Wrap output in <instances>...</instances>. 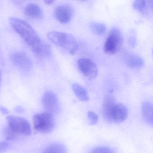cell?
Here are the masks:
<instances>
[{
	"label": "cell",
	"mask_w": 153,
	"mask_h": 153,
	"mask_svg": "<svg viewBox=\"0 0 153 153\" xmlns=\"http://www.w3.org/2000/svg\"><path fill=\"white\" fill-rule=\"evenodd\" d=\"M102 114L108 123H120L127 118L128 110L124 104L117 103L113 95L108 94L103 101Z\"/></svg>",
	"instance_id": "cell-2"
},
{
	"label": "cell",
	"mask_w": 153,
	"mask_h": 153,
	"mask_svg": "<svg viewBox=\"0 0 153 153\" xmlns=\"http://www.w3.org/2000/svg\"><path fill=\"white\" fill-rule=\"evenodd\" d=\"M90 26L92 31L98 36H103L107 31L106 25L100 22H91Z\"/></svg>",
	"instance_id": "cell-16"
},
{
	"label": "cell",
	"mask_w": 153,
	"mask_h": 153,
	"mask_svg": "<svg viewBox=\"0 0 153 153\" xmlns=\"http://www.w3.org/2000/svg\"><path fill=\"white\" fill-rule=\"evenodd\" d=\"M48 39L57 47L74 55L79 48L78 42L74 36L69 33L53 31L47 34Z\"/></svg>",
	"instance_id": "cell-3"
},
{
	"label": "cell",
	"mask_w": 153,
	"mask_h": 153,
	"mask_svg": "<svg viewBox=\"0 0 153 153\" xmlns=\"http://www.w3.org/2000/svg\"><path fill=\"white\" fill-rule=\"evenodd\" d=\"M123 43V36L121 30L117 27H113L110 30L105 41L103 51L107 54H115L119 51Z\"/></svg>",
	"instance_id": "cell-4"
},
{
	"label": "cell",
	"mask_w": 153,
	"mask_h": 153,
	"mask_svg": "<svg viewBox=\"0 0 153 153\" xmlns=\"http://www.w3.org/2000/svg\"><path fill=\"white\" fill-rule=\"evenodd\" d=\"M87 117L91 125L97 124L98 121V116L93 111H89L87 113Z\"/></svg>",
	"instance_id": "cell-19"
},
{
	"label": "cell",
	"mask_w": 153,
	"mask_h": 153,
	"mask_svg": "<svg viewBox=\"0 0 153 153\" xmlns=\"http://www.w3.org/2000/svg\"><path fill=\"white\" fill-rule=\"evenodd\" d=\"M122 56L126 64L130 68L140 69L144 65L143 59L141 56L132 52L125 51Z\"/></svg>",
	"instance_id": "cell-11"
},
{
	"label": "cell",
	"mask_w": 153,
	"mask_h": 153,
	"mask_svg": "<svg viewBox=\"0 0 153 153\" xmlns=\"http://www.w3.org/2000/svg\"><path fill=\"white\" fill-rule=\"evenodd\" d=\"M142 114L146 122L153 126V105L149 102H144L142 105Z\"/></svg>",
	"instance_id": "cell-13"
},
{
	"label": "cell",
	"mask_w": 153,
	"mask_h": 153,
	"mask_svg": "<svg viewBox=\"0 0 153 153\" xmlns=\"http://www.w3.org/2000/svg\"><path fill=\"white\" fill-rule=\"evenodd\" d=\"M65 146L60 143H54L46 147L43 153H66Z\"/></svg>",
	"instance_id": "cell-15"
},
{
	"label": "cell",
	"mask_w": 153,
	"mask_h": 153,
	"mask_svg": "<svg viewBox=\"0 0 153 153\" xmlns=\"http://www.w3.org/2000/svg\"><path fill=\"white\" fill-rule=\"evenodd\" d=\"M2 76L1 72V70H0V85H1V82Z\"/></svg>",
	"instance_id": "cell-25"
},
{
	"label": "cell",
	"mask_w": 153,
	"mask_h": 153,
	"mask_svg": "<svg viewBox=\"0 0 153 153\" xmlns=\"http://www.w3.org/2000/svg\"><path fill=\"white\" fill-rule=\"evenodd\" d=\"M72 88L78 100L81 101H88L89 95L86 89L81 85L77 83L73 84Z\"/></svg>",
	"instance_id": "cell-14"
},
{
	"label": "cell",
	"mask_w": 153,
	"mask_h": 153,
	"mask_svg": "<svg viewBox=\"0 0 153 153\" xmlns=\"http://www.w3.org/2000/svg\"><path fill=\"white\" fill-rule=\"evenodd\" d=\"M129 44L132 46L134 47L135 45V39L134 37H131L129 40Z\"/></svg>",
	"instance_id": "cell-20"
},
{
	"label": "cell",
	"mask_w": 153,
	"mask_h": 153,
	"mask_svg": "<svg viewBox=\"0 0 153 153\" xmlns=\"http://www.w3.org/2000/svg\"><path fill=\"white\" fill-rule=\"evenodd\" d=\"M73 14L72 8L68 4H62L56 8L54 16L56 19L62 24H66L71 19Z\"/></svg>",
	"instance_id": "cell-10"
},
{
	"label": "cell",
	"mask_w": 153,
	"mask_h": 153,
	"mask_svg": "<svg viewBox=\"0 0 153 153\" xmlns=\"http://www.w3.org/2000/svg\"><path fill=\"white\" fill-rule=\"evenodd\" d=\"M34 128L37 132L49 134L53 130L55 126L53 114L46 112L36 114L33 117Z\"/></svg>",
	"instance_id": "cell-5"
},
{
	"label": "cell",
	"mask_w": 153,
	"mask_h": 153,
	"mask_svg": "<svg viewBox=\"0 0 153 153\" xmlns=\"http://www.w3.org/2000/svg\"><path fill=\"white\" fill-rule=\"evenodd\" d=\"M0 111L3 114H7L8 113V110L4 108V107H0Z\"/></svg>",
	"instance_id": "cell-21"
},
{
	"label": "cell",
	"mask_w": 153,
	"mask_h": 153,
	"mask_svg": "<svg viewBox=\"0 0 153 153\" xmlns=\"http://www.w3.org/2000/svg\"><path fill=\"white\" fill-rule=\"evenodd\" d=\"M77 65L80 72L86 78L92 79L97 76L98 70L97 65L90 58H80L77 61Z\"/></svg>",
	"instance_id": "cell-7"
},
{
	"label": "cell",
	"mask_w": 153,
	"mask_h": 153,
	"mask_svg": "<svg viewBox=\"0 0 153 153\" xmlns=\"http://www.w3.org/2000/svg\"><path fill=\"white\" fill-rule=\"evenodd\" d=\"M46 4H51L54 2L55 0H44Z\"/></svg>",
	"instance_id": "cell-22"
},
{
	"label": "cell",
	"mask_w": 153,
	"mask_h": 153,
	"mask_svg": "<svg viewBox=\"0 0 153 153\" xmlns=\"http://www.w3.org/2000/svg\"><path fill=\"white\" fill-rule=\"evenodd\" d=\"M91 153H115L111 148L104 146L95 147L92 150Z\"/></svg>",
	"instance_id": "cell-18"
},
{
	"label": "cell",
	"mask_w": 153,
	"mask_h": 153,
	"mask_svg": "<svg viewBox=\"0 0 153 153\" xmlns=\"http://www.w3.org/2000/svg\"><path fill=\"white\" fill-rule=\"evenodd\" d=\"M42 103L46 111L54 114L60 109L59 100L56 94L51 91H47L43 94Z\"/></svg>",
	"instance_id": "cell-8"
},
{
	"label": "cell",
	"mask_w": 153,
	"mask_h": 153,
	"mask_svg": "<svg viewBox=\"0 0 153 153\" xmlns=\"http://www.w3.org/2000/svg\"></svg>",
	"instance_id": "cell-26"
},
{
	"label": "cell",
	"mask_w": 153,
	"mask_h": 153,
	"mask_svg": "<svg viewBox=\"0 0 153 153\" xmlns=\"http://www.w3.org/2000/svg\"><path fill=\"white\" fill-rule=\"evenodd\" d=\"M9 128L17 134L29 136L32 133L30 123L26 119L21 117L9 116L6 117Z\"/></svg>",
	"instance_id": "cell-6"
},
{
	"label": "cell",
	"mask_w": 153,
	"mask_h": 153,
	"mask_svg": "<svg viewBox=\"0 0 153 153\" xmlns=\"http://www.w3.org/2000/svg\"><path fill=\"white\" fill-rule=\"evenodd\" d=\"M16 111L18 112H22L23 111V109L21 107H17L16 109Z\"/></svg>",
	"instance_id": "cell-23"
},
{
	"label": "cell",
	"mask_w": 153,
	"mask_h": 153,
	"mask_svg": "<svg viewBox=\"0 0 153 153\" xmlns=\"http://www.w3.org/2000/svg\"><path fill=\"white\" fill-rule=\"evenodd\" d=\"M9 22L13 30L22 38L34 53L41 57L50 55L51 47L41 40L29 23L15 17L10 18Z\"/></svg>",
	"instance_id": "cell-1"
},
{
	"label": "cell",
	"mask_w": 153,
	"mask_h": 153,
	"mask_svg": "<svg viewBox=\"0 0 153 153\" xmlns=\"http://www.w3.org/2000/svg\"><path fill=\"white\" fill-rule=\"evenodd\" d=\"M148 2L151 7L153 8V0H148Z\"/></svg>",
	"instance_id": "cell-24"
},
{
	"label": "cell",
	"mask_w": 153,
	"mask_h": 153,
	"mask_svg": "<svg viewBox=\"0 0 153 153\" xmlns=\"http://www.w3.org/2000/svg\"><path fill=\"white\" fill-rule=\"evenodd\" d=\"M24 13L30 19L39 20L44 16L42 9L36 4L29 3L27 4L24 9Z\"/></svg>",
	"instance_id": "cell-12"
},
{
	"label": "cell",
	"mask_w": 153,
	"mask_h": 153,
	"mask_svg": "<svg viewBox=\"0 0 153 153\" xmlns=\"http://www.w3.org/2000/svg\"><path fill=\"white\" fill-rule=\"evenodd\" d=\"M12 62L14 65L22 71H29L32 67V62L29 56L22 52H15L11 56Z\"/></svg>",
	"instance_id": "cell-9"
},
{
	"label": "cell",
	"mask_w": 153,
	"mask_h": 153,
	"mask_svg": "<svg viewBox=\"0 0 153 153\" xmlns=\"http://www.w3.org/2000/svg\"><path fill=\"white\" fill-rule=\"evenodd\" d=\"M146 4L145 0H135L133 4V7L138 11L143 12L145 9Z\"/></svg>",
	"instance_id": "cell-17"
}]
</instances>
